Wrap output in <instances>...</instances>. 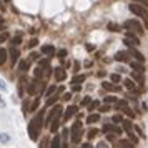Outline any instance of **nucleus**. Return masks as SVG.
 Masks as SVG:
<instances>
[{"label":"nucleus","mask_w":148,"mask_h":148,"mask_svg":"<svg viewBox=\"0 0 148 148\" xmlns=\"http://www.w3.org/2000/svg\"><path fill=\"white\" fill-rule=\"evenodd\" d=\"M40 128H42V115H37L34 120L30 121V125H28V135H30L32 140H37Z\"/></svg>","instance_id":"f257e3e1"},{"label":"nucleus","mask_w":148,"mask_h":148,"mask_svg":"<svg viewBox=\"0 0 148 148\" xmlns=\"http://www.w3.org/2000/svg\"><path fill=\"white\" fill-rule=\"evenodd\" d=\"M123 27L127 28L128 32H135V34H143V27H141V23L138 20H127L123 23Z\"/></svg>","instance_id":"f03ea898"},{"label":"nucleus","mask_w":148,"mask_h":148,"mask_svg":"<svg viewBox=\"0 0 148 148\" xmlns=\"http://www.w3.org/2000/svg\"><path fill=\"white\" fill-rule=\"evenodd\" d=\"M70 133H72V141H73V143H80V138H82V123H80V120L73 123Z\"/></svg>","instance_id":"7ed1b4c3"},{"label":"nucleus","mask_w":148,"mask_h":148,"mask_svg":"<svg viewBox=\"0 0 148 148\" xmlns=\"http://www.w3.org/2000/svg\"><path fill=\"white\" fill-rule=\"evenodd\" d=\"M130 12L135 15H138V17H141V18H147L148 17V12L145 7H141V5H138V3H130Z\"/></svg>","instance_id":"20e7f679"},{"label":"nucleus","mask_w":148,"mask_h":148,"mask_svg":"<svg viewBox=\"0 0 148 148\" xmlns=\"http://www.w3.org/2000/svg\"><path fill=\"white\" fill-rule=\"evenodd\" d=\"M125 43L127 45H130V47H136V45H140V40H138V37L136 35H133V32H127V35H125Z\"/></svg>","instance_id":"39448f33"},{"label":"nucleus","mask_w":148,"mask_h":148,"mask_svg":"<svg viewBox=\"0 0 148 148\" xmlns=\"http://www.w3.org/2000/svg\"><path fill=\"white\" fill-rule=\"evenodd\" d=\"M62 115V107L60 105H55L53 108H52V112L48 113V118H47V121L48 123H52L53 120H58V116Z\"/></svg>","instance_id":"423d86ee"},{"label":"nucleus","mask_w":148,"mask_h":148,"mask_svg":"<svg viewBox=\"0 0 148 148\" xmlns=\"http://www.w3.org/2000/svg\"><path fill=\"white\" fill-rule=\"evenodd\" d=\"M65 77H67V72H65V68L63 67H57L55 68V80L57 82H63L65 80Z\"/></svg>","instance_id":"0eeeda50"},{"label":"nucleus","mask_w":148,"mask_h":148,"mask_svg":"<svg viewBox=\"0 0 148 148\" xmlns=\"http://www.w3.org/2000/svg\"><path fill=\"white\" fill-rule=\"evenodd\" d=\"M75 113H77V107H75V105H70V107H67L65 113H63V121L70 120V118H72Z\"/></svg>","instance_id":"6e6552de"},{"label":"nucleus","mask_w":148,"mask_h":148,"mask_svg":"<svg viewBox=\"0 0 148 148\" xmlns=\"http://www.w3.org/2000/svg\"><path fill=\"white\" fill-rule=\"evenodd\" d=\"M116 62H127L128 60V52H125V50H120V52H116L113 57Z\"/></svg>","instance_id":"1a4fd4ad"},{"label":"nucleus","mask_w":148,"mask_h":148,"mask_svg":"<svg viewBox=\"0 0 148 148\" xmlns=\"http://www.w3.org/2000/svg\"><path fill=\"white\" fill-rule=\"evenodd\" d=\"M101 87L105 88V90H110V92H120V87H116L115 83H110V82H103Z\"/></svg>","instance_id":"9d476101"},{"label":"nucleus","mask_w":148,"mask_h":148,"mask_svg":"<svg viewBox=\"0 0 148 148\" xmlns=\"http://www.w3.org/2000/svg\"><path fill=\"white\" fill-rule=\"evenodd\" d=\"M123 85H125V88H127V90H130V92H135V90H136V83H135L133 80H130V78L123 80Z\"/></svg>","instance_id":"9b49d317"},{"label":"nucleus","mask_w":148,"mask_h":148,"mask_svg":"<svg viewBox=\"0 0 148 148\" xmlns=\"http://www.w3.org/2000/svg\"><path fill=\"white\" fill-rule=\"evenodd\" d=\"M97 121H100V115L98 113H92L87 116V123L88 125H93V123H97Z\"/></svg>","instance_id":"f8f14e48"},{"label":"nucleus","mask_w":148,"mask_h":148,"mask_svg":"<svg viewBox=\"0 0 148 148\" xmlns=\"http://www.w3.org/2000/svg\"><path fill=\"white\" fill-rule=\"evenodd\" d=\"M28 67H30V60H22L20 63H18V70H20L22 73L28 72Z\"/></svg>","instance_id":"ddd939ff"},{"label":"nucleus","mask_w":148,"mask_h":148,"mask_svg":"<svg viewBox=\"0 0 148 148\" xmlns=\"http://www.w3.org/2000/svg\"><path fill=\"white\" fill-rule=\"evenodd\" d=\"M130 53H132L135 58H136V62H140V63H143V62H145V57H143V55L138 52V50H133V47H132V50H130Z\"/></svg>","instance_id":"4468645a"},{"label":"nucleus","mask_w":148,"mask_h":148,"mask_svg":"<svg viewBox=\"0 0 148 148\" xmlns=\"http://www.w3.org/2000/svg\"><path fill=\"white\" fill-rule=\"evenodd\" d=\"M18 50H17V48H14L12 47V50H10V60H12V65H14V63H17V60H18Z\"/></svg>","instance_id":"2eb2a0df"},{"label":"nucleus","mask_w":148,"mask_h":148,"mask_svg":"<svg viewBox=\"0 0 148 148\" xmlns=\"http://www.w3.org/2000/svg\"><path fill=\"white\" fill-rule=\"evenodd\" d=\"M42 53L43 55H53L55 48L52 47V45H43V47H42Z\"/></svg>","instance_id":"dca6fc26"},{"label":"nucleus","mask_w":148,"mask_h":148,"mask_svg":"<svg viewBox=\"0 0 148 148\" xmlns=\"http://www.w3.org/2000/svg\"><path fill=\"white\" fill-rule=\"evenodd\" d=\"M132 68H133V72H136V73H143V65L141 63H138V62H132Z\"/></svg>","instance_id":"f3484780"},{"label":"nucleus","mask_w":148,"mask_h":148,"mask_svg":"<svg viewBox=\"0 0 148 148\" xmlns=\"http://www.w3.org/2000/svg\"><path fill=\"white\" fill-rule=\"evenodd\" d=\"M5 60H7V50L5 48H0V67L5 63Z\"/></svg>","instance_id":"a211bd4d"},{"label":"nucleus","mask_w":148,"mask_h":148,"mask_svg":"<svg viewBox=\"0 0 148 148\" xmlns=\"http://www.w3.org/2000/svg\"><path fill=\"white\" fill-rule=\"evenodd\" d=\"M85 78H87L85 75H78V77H75L73 80H72V85H80L82 82H85Z\"/></svg>","instance_id":"6ab92c4d"},{"label":"nucleus","mask_w":148,"mask_h":148,"mask_svg":"<svg viewBox=\"0 0 148 148\" xmlns=\"http://www.w3.org/2000/svg\"><path fill=\"white\" fill-rule=\"evenodd\" d=\"M121 123H123V128L127 130L128 133H130V132L133 130V125H132V121H130V120H123V121H121Z\"/></svg>","instance_id":"aec40b11"},{"label":"nucleus","mask_w":148,"mask_h":148,"mask_svg":"<svg viewBox=\"0 0 148 148\" xmlns=\"http://www.w3.org/2000/svg\"><path fill=\"white\" fill-rule=\"evenodd\" d=\"M127 107H128V103L125 100H118L116 101V110H121V112H123Z\"/></svg>","instance_id":"412c9836"},{"label":"nucleus","mask_w":148,"mask_h":148,"mask_svg":"<svg viewBox=\"0 0 148 148\" xmlns=\"http://www.w3.org/2000/svg\"><path fill=\"white\" fill-rule=\"evenodd\" d=\"M50 148H60V136H58V135L53 136V141H52V147Z\"/></svg>","instance_id":"4be33fe9"},{"label":"nucleus","mask_w":148,"mask_h":148,"mask_svg":"<svg viewBox=\"0 0 148 148\" xmlns=\"http://www.w3.org/2000/svg\"><path fill=\"white\" fill-rule=\"evenodd\" d=\"M110 80L113 82V83H120V82H121L120 73H112V75H110Z\"/></svg>","instance_id":"5701e85b"},{"label":"nucleus","mask_w":148,"mask_h":148,"mask_svg":"<svg viewBox=\"0 0 148 148\" xmlns=\"http://www.w3.org/2000/svg\"><path fill=\"white\" fill-rule=\"evenodd\" d=\"M38 103H40V98L37 97V98L34 100V103H32V105L28 107V110H30V112H35V110H37V107H38Z\"/></svg>","instance_id":"b1692460"},{"label":"nucleus","mask_w":148,"mask_h":148,"mask_svg":"<svg viewBox=\"0 0 148 148\" xmlns=\"http://www.w3.org/2000/svg\"><path fill=\"white\" fill-rule=\"evenodd\" d=\"M58 125H60V121L58 120H53L52 123H50V130H52V133H55V132L58 130Z\"/></svg>","instance_id":"393cba45"},{"label":"nucleus","mask_w":148,"mask_h":148,"mask_svg":"<svg viewBox=\"0 0 148 148\" xmlns=\"http://www.w3.org/2000/svg\"><path fill=\"white\" fill-rule=\"evenodd\" d=\"M120 148H133V145H132L130 141H127V140H121L120 141Z\"/></svg>","instance_id":"a878e982"},{"label":"nucleus","mask_w":148,"mask_h":148,"mask_svg":"<svg viewBox=\"0 0 148 148\" xmlns=\"http://www.w3.org/2000/svg\"><path fill=\"white\" fill-rule=\"evenodd\" d=\"M98 105H100V101H92V103H90V107H88V110H90V112H93V110H97V108H98Z\"/></svg>","instance_id":"bb28decb"},{"label":"nucleus","mask_w":148,"mask_h":148,"mask_svg":"<svg viewBox=\"0 0 148 148\" xmlns=\"http://www.w3.org/2000/svg\"><path fill=\"white\" fill-rule=\"evenodd\" d=\"M112 121H113L115 125H116V123H121V121H123V116H121V115H115L113 118H112Z\"/></svg>","instance_id":"cd10ccee"},{"label":"nucleus","mask_w":148,"mask_h":148,"mask_svg":"<svg viewBox=\"0 0 148 148\" xmlns=\"http://www.w3.org/2000/svg\"><path fill=\"white\" fill-rule=\"evenodd\" d=\"M53 92H55V85H52V87L47 88V92H45L43 95H45V97H52V93H53Z\"/></svg>","instance_id":"c85d7f7f"},{"label":"nucleus","mask_w":148,"mask_h":148,"mask_svg":"<svg viewBox=\"0 0 148 148\" xmlns=\"http://www.w3.org/2000/svg\"><path fill=\"white\" fill-rule=\"evenodd\" d=\"M97 135H98V130H95V128H93V130H90V132L87 133V136H88V138H95Z\"/></svg>","instance_id":"c756f323"},{"label":"nucleus","mask_w":148,"mask_h":148,"mask_svg":"<svg viewBox=\"0 0 148 148\" xmlns=\"http://www.w3.org/2000/svg\"><path fill=\"white\" fill-rule=\"evenodd\" d=\"M108 28H110L112 32H118V30H120V27H118L116 23H108Z\"/></svg>","instance_id":"7c9ffc66"},{"label":"nucleus","mask_w":148,"mask_h":148,"mask_svg":"<svg viewBox=\"0 0 148 148\" xmlns=\"http://www.w3.org/2000/svg\"><path fill=\"white\" fill-rule=\"evenodd\" d=\"M116 101H118V100H116L115 97H107V98H105V103H107V105H108V103H116Z\"/></svg>","instance_id":"2f4dec72"},{"label":"nucleus","mask_w":148,"mask_h":148,"mask_svg":"<svg viewBox=\"0 0 148 148\" xmlns=\"http://www.w3.org/2000/svg\"><path fill=\"white\" fill-rule=\"evenodd\" d=\"M8 140H10V136H8L7 133H2V135H0V141H3V143H7Z\"/></svg>","instance_id":"473e14b6"},{"label":"nucleus","mask_w":148,"mask_h":148,"mask_svg":"<svg viewBox=\"0 0 148 148\" xmlns=\"http://www.w3.org/2000/svg\"><path fill=\"white\" fill-rule=\"evenodd\" d=\"M12 43H14V45H20V43H22V37H20V35H17V37L14 38V42H12Z\"/></svg>","instance_id":"72a5a7b5"},{"label":"nucleus","mask_w":148,"mask_h":148,"mask_svg":"<svg viewBox=\"0 0 148 148\" xmlns=\"http://www.w3.org/2000/svg\"><path fill=\"white\" fill-rule=\"evenodd\" d=\"M37 43H38V40H37V38H32V40L28 42V48H34Z\"/></svg>","instance_id":"f704fd0d"},{"label":"nucleus","mask_w":148,"mask_h":148,"mask_svg":"<svg viewBox=\"0 0 148 148\" xmlns=\"http://www.w3.org/2000/svg\"><path fill=\"white\" fill-rule=\"evenodd\" d=\"M133 77H135V80L138 82V83H141V82H143V77H141L140 73H136V72H135V73H133Z\"/></svg>","instance_id":"c9c22d12"},{"label":"nucleus","mask_w":148,"mask_h":148,"mask_svg":"<svg viewBox=\"0 0 148 148\" xmlns=\"http://www.w3.org/2000/svg\"><path fill=\"white\" fill-rule=\"evenodd\" d=\"M123 112H125V113H127L128 115V116H130V118H133V116H135V113H133V112H132V110H130V108H125V110H123Z\"/></svg>","instance_id":"e433bc0d"},{"label":"nucleus","mask_w":148,"mask_h":148,"mask_svg":"<svg viewBox=\"0 0 148 148\" xmlns=\"http://www.w3.org/2000/svg\"><path fill=\"white\" fill-rule=\"evenodd\" d=\"M90 101H92V98H90V97H85V98H83V101H82V107H85V105H88Z\"/></svg>","instance_id":"4c0bfd02"},{"label":"nucleus","mask_w":148,"mask_h":148,"mask_svg":"<svg viewBox=\"0 0 148 148\" xmlns=\"http://www.w3.org/2000/svg\"><path fill=\"white\" fill-rule=\"evenodd\" d=\"M7 38H8V34H7V32H3V34L0 35V43H2V42H5Z\"/></svg>","instance_id":"58836bf2"},{"label":"nucleus","mask_w":148,"mask_h":148,"mask_svg":"<svg viewBox=\"0 0 148 148\" xmlns=\"http://www.w3.org/2000/svg\"><path fill=\"white\" fill-rule=\"evenodd\" d=\"M55 101H57V97H53V98L50 97V98H48V101H47V107H50V105H53Z\"/></svg>","instance_id":"ea45409f"},{"label":"nucleus","mask_w":148,"mask_h":148,"mask_svg":"<svg viewBox=\"0 0 148 148\" xmlns=\"http://www.w3.org/2000/svg\"><path fill=\"white\" fill-rule=\"evenodd\" d=\"M47 145H48V138H43L40 143V148H47Z\"/></svg>","instance_id":"a19ab883"},{"label":"nucleus","mask_w":148,"mask_h":148,"mask_svg":"<svg viewBox=\"0 0 148 148\" xmlns=\"http://www.w3.org/2000/svg\"><path fill=\"white\" fill-rule=\"evenodd\" d=\"M97 148H110V147H108V143H105V141H100V143L97 145Z\"/></svg>","instance_id":"79ce46f5"},{"label":"nucleus","mask_w":148,"mask_h":148,"mask_svg":"<svg viewBox=\"0 0 148 148\" xmlns=\"http://www.w3.org/2000/svg\"><path fill=\"white\" fill-rule=\"evenodd\" d=\"M58 57H60V58H65V57H67V50H60V52H58Z\"/></svg>","instance_id":"37998d69"},{"label":"nucleus","mask_w":148,"mask_h":148,"mask_svg":"<svg viewBox=\"0 0 148 148\" xmlns=\"http://www.w3.org/2000/svg\"><path fill=\"white\" fill-rule=\"evenodd\" d=\"M0 90L3 92V90H7V85H5V82L3 80H0Z\"/></svg>","instance_id":"c03bdc74"},{"label":"nucleus","mask_w":148,"mask_h":148,"mask_svg":"<svg viewBox=\"0 0 148 148\" xmlns=\"http://www.w3.org/2000/svg\"><path fill=\"white\" fill-rule=\"evenodd\" d=\"M63 100H72V93H65V95H63Z\"/></svg>","instance_id":"a18cd8bd"},{"label":"nucleus","mask_w":148,"mask_h":148,"mask_svg":"<svg viewBox=\"0 0 148 148\" xmlns=\"http://www.w3.org/2000/svg\"><path fill=\"white\" fill-rule=\"evenodd\" d=\"M37 58H38V53H30V60H37Z\"/></svg>","instance_id":"49530a36"},{"label":"nucleus","mask_w":148,"mask_h":148,"mask_svg":"<svg viewBox=\"0 0 148 148\" xmlns=\"http://www.w3.org/2000/svg\"><path fill=\"white\" fill-rule=\"evenodd\" d=\"M110 110V105H103V107L100 108V112H108Z\"/></svg>","instance_id":"de8ad7c7"},{"label":"nucleus","mask_w":148,"mask_h":148,"mask_svg":"<svg viewBox=\"0 0 148 148\" xmlns=\"http://www.w3.org/2000/svg\"><path fill=\"white\" fill-rule=\"evenodd\" d=\"M72 90L73 92H80V85H72Z\"/></svg>","instance_id":"09e8293b"},{"label":"nucleus","mask_w":148,"mask_h":148,"mask_svg":"<svg viewBox=\"0 0 148 148\" xmlns=\"http://www.w3.org/2000/svg\"><path fill=\"white\" fill-rule=\"evenodd\" d=\"M135 130H136V133L140 135V136H145V135H143V132H141V130H140L138 127H135Z\"/></svg>","instance_id":"8fccbe9b"},{"label":"nucleus","mask_w":148,"mask_h":148,"mask_svg":"<svg viewBox=\"0 0 148 148\" xmlns=\"http://www.w3.org/2000/svg\"><path fill=\"white\" fill-rule=\"evenodd\" d=\"M127 72V68H123V67H118V73H125Z\"/></svg>","instance_id":"3c124183"},{"label":"nucleus","mask_w":148,"mask_h":148,"mask_svg":"<svg viewBox=\"0 0 148 148\" xmlns=\"http://www.w3.org/2000/svg\"><path fill=\"white\" fill-rule=\"evenodd\" d=\"M82 148H93V147H92L90 143H83V145H82Z\"/></svg>","instance_id":"603ef678"},{"label":"nucleus","mask_w":148,"mask_h":148,"mask_svg":"<svg viewBox=\"0 0 148 148\" xmlns=\"http://www.w3.org/2000/svg\"><path fill=\"white\" fill-rule=\"evenodd\" d=\"M0 108H5V101L2 100V97H0Z\"/></svg>","instance_id":"864d4df0"},{"label":"nucleus","mask_w":148,"mask_h":148,"mask_svg":"<svg viewBox=\"0 0 148 148\" xmlns=\"http://www.w3.org/2000/svg\"><path fill=\"white\" fill-rule=\"evenodd\" d=\"M138 2H143V3H147L148 5V0H138Z\"/></svg>","instance_id":"5fc2aeb1"},{"label":"nucleus","mask_w":148,"mask_h":148,"mask_svg":"<svg viewBox=\"0 0 148 148\" xmlns=\"http://www.w3.org/2000/svg\"><path fill=\"white\" fill-rule=\"evenodd\" d=\"M2 27H3V22L0 20V28H2Z\"/></svg>","instance_id":"6e6d98bb"},{"label":"nucleus","mask_w":148,"mask_h":148,"mask_svg":"<svg viewBox=\"0 0 148 148\" xmlns=\"http://www.w3.org/2000/svg\"><path fill=\"white\" fill-rule=\"evenodd\" d=\"M0 7H2V5H0Z\"/></svg>","instance_id":"4d7b16f0"}]
</instances>
